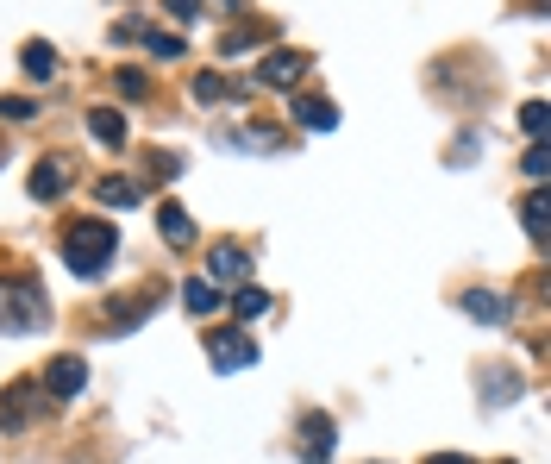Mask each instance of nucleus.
I'll use <instances>...</instances> for the list:
<instances>
[{
    "label": "nucleus",
    "instance_id": "nucleus-1",
    "mask_svg": "<svg viewBox=\"0 0 551 464\" xmlns=\"http://www.w3.org/2000/svg\"><path fill=\"white\" fill-rule=\"evenodd\" d=\"M113 251H119V232L107 220H76L63 232V264L82 276V283H94L107 264H113Z\"/></svg>",
    "mask_w": 551,
    "mask_h": 464
},
{
    "label": "nucleus",
    "instance_id": "nucleus-2",
    "mask_svg": "<svg viewBox=\"0 0 551 464\" xmlns=\"http://www.w3.org/2000/svg\"><path fill=\"white\" fill-rule=\"evenodd\" d=\"M44 320H51V301L32 276H0V333L26 339V333H44Z\"/></svg>",
    "mask_w": 551,
    "mask_h": 464
},
{
    "label": "nucleus",
    "instance_id": "nucleus-3",
    "mask_svg": "<svg viewBox=\"0 0 551 464\" xmlns=\"http://www.w3.org/2000/svg\"><path fill=\"white\" fill-rule=\"evenodd\" d=\"M207 358H213V370H251L257 364V339L251 333H238V327H213L207 333Z\"/></svg>",
    "mask_w": 551,
    "mask_h": 464
},
{
    "label": "nucleus",
    "instance_id": "nucleus-4",
    "mask_svg": "<svg viewBox=\"0 0 551 464\" xmlns=\"http://www.w3.org/2000/svg\"><path fill=\"white\" fill-rule=\"evenodd\" d=\"M38 414H44V389H38V383H13V389H0V433H26Z\"/></svg>",
    "mask_w": 551,
    "mask_h": 464
},
{
    "label": "nucleus",
    "instance_id": "nucleus-5",
    "mask_svg": "<svg viewBox=\"0 0 551 464\" xmlns=\"http://www.w3.org/2000/svg\"><path fill=\"white\" fill-rule=\"evenodd\" d=\"M26 189H32V201H63L69 189H76V170H69V157H57V151H51V157H38Z\"/></svg>",
    "mask_w": 551,
    "mask_h": 464
},
{
    "label": "nucleus",
    "instance_id": "nucleus-6",
    "mask_svg": "<svg viewBox=\"0 0 551 464\" xmlns=\"http://www.w3.org/2000/svg\"><path fill=\"white\" fill-rule=\"evenodd\" d=\"M295 446H301L307 464H326L332 446H339V427H332V414H307V421L295 427Z\"/></svg>",
    "mask_w": 551,
    "mask_h": 464
},
{
    "label": "nucleus",
    "instance_id": "nucleus-7",
    "mask_svg": "<svg viewBox=\"0 0 551 464\" xmlns=\"http://www.w3.org/2000/svg\"><path fill=\"white\" fill-rule=\"evenodd\" d=\"M251 82H263V88H301L307 82V57L301 51H270V57L257 63Z\"/></svg>",
    "mask_w": 551,
    "mask_h": 464
},
{
    "label": "nucleus",
    "instance_id": "nucleus-8",
    "mask_svg": "<svg viewBox=\"0 0 551 464\" xmlns=\"http://www.w3.org/2000/svg\"><path fill=\"white\" fill-rule=\"evenodd\" d=\"M82 383H88V364H82L76 352H63V358H51V370H44V396H57V402H69V396H82Z\"/></svg>",
    "mask_w": 551,
    "mask_h": 464
},
{
    "label": "nucleus",
    "instance_id": "nucleus-9",
    "mask_svg": "<svg viewBox=\"0 0 551 464\" xmlns=\"http://www.w3.org/2000/svg\"><path fill=\"white\" fill-rule=\"evenodd\" d=\"M245 276H251V251L245 245H213L207 251V283H245Z\"/></svg>",
    "mask_w": 551,
    "mask_h": 464
},
{
    "label": "nucleus",
    "instance_id": "nucleus-10",
    "mask_svg": "<svg viewBox=\"0 0 551 464\" xmlns=\"http://www.w3.org/2000/svg\"><path fill=\"white\" fill-rule=\"evenodd\" d=\"M458 308H464L470 320H483V327H501V320H514V301H508V295H495V289H464Z\"/></svg>",
    "mask_w": 551,
    "mask_h": 464
},
{
    "label": "nucleus",
    "instance_id": "nucleus-11",
    "mask_svg": "<svg viewBox=\"0 0 551 464\" xmlns=\"http://www.w3.org/2000/svg\"><path fill=\"white\" fill-rule=\"evenodd\" d=\"M157 232H163V239H170L176 251L195 245V220H188V207H182V201H163V207H157Z\"/></svg>",
    "mask_w": 551,
    "mask_h": 464
},
{
    "label": "nucleus",
    "instance_id": "nucleus-12",
    "mask_svg": "<svg viewBox=\"0 0 551 464\" xmlns=\"http://www.w3.org/2000/svg\"><path fill=\"white\" fill-rule=\"evenodd\" d=\"M295 126H314V132H332V126H339V107H332L326 95H295Z\"/></svg>",
    "mask_w": 551,
    "mask_h": 464
},
{
    "label": "nucleus",
    "instance_id": "nucleus-13",
    "mask_svg": "<svg viewBox=\"0 0 551 464\" xmlns=\"http://www.w3.org/2000/svg\"><path fill=\"white\" fill-rule=\"evenodd\" d=\"M88 132L101 138L107 151H119V145H126V113H119V107H94L88 113Z\"/></svg>",
    "mask_w": 551,
    "mask_h": 464
},
{
    "label": "nucleus",
    "instance_id": "nucleus-14",
    "mask_svg": "<svg viewBox=\"0 0 551 464\" xmlns=\"http://www.w3.org/2000/svg\"><path fill=\"white\" fill-rule=\"evenodd\" d=\"M182 308L188 314H220V283H207V276H188V283H182Z\"/></svg>",
    "mask_w": 551,
    "mask_h": 464
},
{
    "label": "nucleus",
    "instance_id": "nucleus-15",
    "mask_svg": "<svg viewBox=\"0 0 551 464\" xmlns=\"http://www.w3.org/2000/svg\"><path fill=\"white\" fill-rule=\"evenodd\" d=\"M19 69H26L32 82H51L57 76V51L44 38H26V51H19Z\"/></svg>",
    "mask_w": 551,
    "mask_h": 464
},
{
    "label": "nucleus",
    "instance_id": "nucleus-16",
    "mask_svg": "<svg viewBox=\"0 0 551 464\" xmlns=\"http://www.w3.org/2000/svg\"><path fill=\"white\" fill-rule=\"evenodd\" d=\"M94 201L101 207H138V182L132 176H101L94 182Z\"/></svg>",
    "mask_w": 551,
    "mask_h": 464
},
{
    "label": "nucleus",
    "instance_id": "nucleus-17",
    "mask_svg": "<svg viewBox=\"0 0 551 464\" xmlns=\"http://www.w3.org/2000/svg\"><path fill=\"white\" fill-rule=\"evenodd\" d=\"M232 314L238 320H257V314H270V289H257V283H245L232 295Z\"/></svg>",
    "mask_w": 551,
    "mask_h": 464
},
{
    "label": "nucleus",
    "instance_id": "nucleus-18",
    "mask_svg": "<svg viewBox=\"0 0 551 464\" xmlns=\"http://www.w3.org/2000/svg\"><path fill=\"white\" fill-rule=\"evenodd\" d=\"M520 226H526V239H533V245H545V195L539 189L520 201Z\"/></svg>",
    "mask_w": 551,
    "mask_h": 464
},
{
    "label": "nucleus",
    "instance_id": "nucleus-19",
    "mask_svg": "<svg viewBox=\"0 0 551 464\" xmlns=\"http://www.w3.org/2000/svg\"><path fill=\"white\" fill-rule=\"evenodd\" d=\"M245 95V82H226V76H195V101H232Z\"/></svg>",
    "mask_w": 551,
    "mask_h": 464
},
{
    "label": "nucleus",
    "instance_id": "nucleus-20",
    "mask_svg": "<svg viewBox=\"0 0 551 464\" xmlns=\"http://www.w3.org/2000/svg\"><path fill=\"white\" fill-rule=\"evenodd\" d=\"M145 44H151V57H182L188 51L176 32H157V26H145Z\"/></svg>",
    "mask_w": 551,
    "mask_h": 464
},
{
    "label": "nucleus",
    "instance_id": "nucleus-21",
    "mask_svg": "<svg viewBox=\"0 0 551 464\" xmlns=\"http://www.w3.org/2000/svg\"><path fill=\"white\" fill-rule=\"evenodd\" d=\"M0 120H13V126H26V120H38V107H32L26 95H0Z\"/></svg>",
    "mask_w": 551,
    "mask_h": 464
},
{
    "label": "nucleus",
    "instance_id": "nucleus-22",
    "mask_svg": "<svg viewBox=\"0 0 551 464\" xmlns=\"http://www.w3.org/2000/svg\"><path fill=\"white\" fill-rule=\"evenodd\" d=\"M113 82H119V95H126V101H138V95H145V88H151V82H145V69H119Z\"/></svg>",
    "mask_w": 551,
    "mask_h": 464
},
{
    "label": "nucleus",
    "instance_id": "nucleus-23",
    "mask_svg": "<svg viewBox=\"0 0 551 464\" xmlns=\"http://www.w3.org/2000/svg\"><path fill=\"white\" fill-rule=\"evenodd\" d=\"M520 126H526V138H539L545 132V101H526L520 107Z\"/></svg>",
    "mask_w": 551,
    "mask_h": 464
},
{
    "label": "nucleus",
    "instance_id": "nucleus-24",
    "mask_svg": "<svg viewBox=\"0 0 551 464\" xmlns=\"http://www.w3.org/2000/svg\"><path fill=\"white\" fill-rule=\"evenodd\" d=\"M151 176H163V182H176V176H182V157H176V151H163V157H151Z\"/></svg>",
    "mask_w": 551,
    "mask_h": 464
},
{
    "label": "nucleus",
    "instance_id": "nucleus-25",
    "mask_svg": "<svg viewBox=\"0 0 551 464\" xmlns=\"http://www.w3.org/2000/svg\"><path fill=\"white\" fill-rule=\"evenodd\" d=\"M132 38H145V19H119L113 26V44H132Z\"/></svg>",
    "mask_w": 551,
    "mask_h": 464
},
{
    "label": "nucleus",
    "instance_id": "nucleus-26",
    "mask_svg": "<svg viewBox=\"0 0 551 464\" xmlns=\"http://www.w3.org/2000/svg\"><path fill=\"white\" fill-rule=\"evenodd\" d=\"M520 170H526V176H533V182H545V151L533 145V151H526V157H520Z\"/></svg>",
    "mask_w": 551,
    "mask_h": 464
},
{
    "label": "nucleus",
    "instance_id": "nucleus-27",
    "mask_svg": "<svg viewBox=\"0 0 551 464\" xmlns=\"http://www.w3.org/2000/svg\"><path fill=\"white\" fill-rule=\"evenodd\" d=\"M163 7H170L176 19H201V0H163Z\"/></svg>",
    "mask_w": 551,
    "mask_h": 464
},
{
    "label": "nucleus",
    "instance_id": "nucleus-28",
    "mask_svg": "<svg viewBox=\"0 0 551 464\" xmlns=\"http://www.w3.org/2000/svg\"><path fill=\"white\" fill-rule=\"evenodd\" d=\"M426 464H476V458H464V452H433Z\"/></svg>",
    "mask_w": 551,
    "mask_h": 464
}]
</instances>
